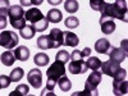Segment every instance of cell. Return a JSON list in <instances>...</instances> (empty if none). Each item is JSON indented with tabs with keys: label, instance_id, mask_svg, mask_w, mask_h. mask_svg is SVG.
Listing matches in <instances>:
<instances>
[{
	"label": "cell",
	"instance_id": "cell-1",
	"mask_svg": "<svg viewBox=\"0 0 128 96\" xmlns=\"http://www.w3.org/2000/svg\"><path fill=\"white\" fill-rule=\"evenodd\" d=\"M66 74V67L64 63L62 62H54L46 70V76H48V82H46V87L42 90L41 95H51L54 96V87L58 82V80Z\"/></svg>",
	"mask_w": 128,
	"mask_h": 96
},
{
	"label": "cell",
	"instance_id": "cell-2",
	"mask_svg": "<svg viewBox=\"0 0 128 96\" xmlns=\"http://www.w3.org/2000/svg\"><path fill=\"white\" fill-rule=\"evenodd\" d=\"M101 73L106 74L109 77H113L114 80H126L127 77V70L120 67V63H116L114 60H106L101 63Z\"/></svg>",
	"mask_w": 128,
	"mask_h": 96
},
{
	"label": "cell",
	"instance_id": "cell-3",
	"mask_svg": "<svg viewBox=\"0 0 128 96\" xmlns=\"http://www.w3.org/2000/svg\"><path fill=\"white\" fill-rule=\"evenodd\" d=\"M24 10L22 5H10L8 9V17L10 20V26L16 30H22L26 26Z\"/></svg>",
	"mask_w": 128,
	"mask_h": 96
},
{
	"label": "cell",
	"instance_id": "cell-4",
	"mask_svg": "<svg viewBox=\"0 0 128 96\" xmlns=\"http://www.w3.org/2000/svg\"><path fill=\"white\" fill-rule=\"evenodd\" d=\"M69 72L72 74H83L84 72H87V66L84 62V56L82 55L81 50H74L72 51V55L69 58Z\"/></svg>",
	"mask_w": 128,
	"mask_h": 96
},
{
	"label": "cell",
	"instance_id": "cell-5",
	"mask_svg": "<svg viewBox=\"0 0 128 96\" xmlns=\"http://www.w3.org/2000/svg\"><path fill=\"white\" fill-rule=\"evenodd\" d=\"M101 76H102L101 72L92 70V73L87 77L86 82H84V91L83 92H77L74 95H88V96H91V95H95V96L99 95L98 86L101 82Z\"/></svg>",
	"mask_w": 128,
	"mask_h": 96
},
{
	"label": "cell",
	"instance_id": "cell-6",
	"mask_svg": "<svg viewBox=\"0 0 128 96\" xmlns=\"http://www.w3.org/2000/svg\"><path fill=\"white\" fill-rule=\"evenodd\" d=\"M18 35L13 31H2L0 32V46L8 50H12L18 45Z\"/></svg>",
	"mask_w": 128,
	"mask_h": 96
},
{
	"label": "cell",
	"instance_id": "cell-7",
	"mask_svg": "<svg viewBox=\"0 0 128 96\" xmlns=\"http://www.w3.org/2000/svg\"><path fill=\"white\" fill-rule=\"evenodd\" d=\"M112 16L113 18H116L122 20V22L127 23V2L126 0H115V3H112Z\"/></svg>",
	"mask_w": 128,
	"mask_h": 96
},
{
	"label": "cell",
	"instance_id": "cell-8",
	"mask_svg": "<svg viewBox=\"0 0 128 96\" xmlns=\"http://www.w3.org/2000/svg\"><path fill=\"white\" fill-rule=\"evenodd\" d=\"M108 56L110 58V60H114L116 63H122L127 58V40H122L120 48L112 46L108 52Z\"/></svg>",
	"mask_w": 128,
	"mask_h": 96
},
{
	"label": "cell",
	"instance_id": "cell-9",
	"mask_svg": "<svg viewBox=\"0 0 128 96\" xmlns=\"http://www.w3.org/2000/svg\"><path fill=\"white\" fill-rule=\"evenodd\" d=\"M27 80L30 82V84L34 88H40L41 84H42V74H41V70L37 69V68H32L28 74H27Z\"/></svg>",
	"mask_w": 128,
	"mask_h": 96
},
{
	"label": "cell",
	"instance_id": "cell-10",
	"mask_svg": "<svg viewBox=\"0 0 128 96\" xmlns=\"http://www.w3.org/2000/svg\"><path fill=\"white\" fill-rule=\"evenodd\" d=\"M24 18H26V20H28L32 26H35V24H37L38 22H41L42 19H45L46 17H44V14L41 13L40 9H37V8H31V9H28L27 12L24 13Z\"/></svg>",
	"mask_w": 128,
	"mask_h": 96
},
{
	"label": "cell",
	"instance_id": "cell-11",
	"mask_svg": "<svg viewBox=\"0 0 128 96\" xmlns=\"http://www.w3.org/2000/svg\"><path fill=\"white\" fill-rule=\"evenodd\" d=\"M49 38L51 42V49H58L63 45V32L59 28H52L49 34Z\"/></svg>",
	"mask_w": 128,
	"mask_h": 96
},
{
	"label": "cell",
	"instance_id": "cell-12",
	"mask_svg": "<svg viewBox=\"0 0 128 96\" xmlns=\"http://www.w3.org/2000/svg\"><path fill=\"white\" fill-rule=\"evenodd\" d=\"M100 27H101L102 34L112 35L115 31L114 18H112V17H100Z\"/></svg>",
	"mask_w": 128,
	"mask_h": 96
},
{
	"label": "cell",
	"instance_id": "cell-13",
	"mask_svg": "<svg viewBox=\"0 0 128 96\" xmlns=\"http://www.w3.org/2000/svg\"><path fill=\"white\" fill-rule=\"evenodd\" d=\"M128 91V83L126 82V80H114L113 82V92L116 96L120 95H127Z\"/></svg>",
	"mask_w": 128,
	"mask_h": 96
},
{
	"label": "cell",
	"instance_id": "cell-14",
	"mask_svg": "<svg viewBox=\"0 0 128 96\" xmlns=\"http://www.w3.org/2000/svg\"><path fill=\"white\" fill-rule=\"evenodd\" d=\"M80 44V40H78V36L73 32H63V45L66 46H70V48H76L77 45Z\"/></svg>",
	"mask_w": 128,
	"mask_h": 96
},
{
	"label": "cell",
	"instance_id": "cell-15",
	"mask_svg": "<svg viewBox=\"0 0 128 96\" xmlns=\"http://www.w3.org/2000/svg\"><path fill=\"white\" fill-rule=\"evenodd\" d=\"M110 48H112V45H110L109 40H106V38H100L95 42V51H98L99 54L108 55Z\"/></svg>",
	"mask_w": 128,
	"mask_h": 96
},
{
	"label": "cell",
	"instance_id": "cell-16",
	"mask_svg": "<svg viewBox=\"0 0 128 96\" xmlns=\"http://www.w3.org/2000/svg\"><path fill=\"white\" fill-rule=\"evenodd\" d=\"M13 52H14L16 59L19 60V62H26V60H28V58H30V49H28L27 46H23V45L18 46Z\"/></svg>",
	"mask_w": 128,
	"mask_h": 96
},
{
	"label": "cell",
	"instance_id": "cell-17",
	"mask_svg": "<svg viewBox=\"0 0 128 96\" xmlns=\"http://www.w3.org/2000/svg\"><path fill=\"white\" fill-rule=\"evenodd\" d=\"M46 19H48V22H51V23H59L63 19V14H62V12L59 9L54 8V9H50L48 12Z\"/></svg>",
	"mask_w": 128,
	"mask_h": 96
},
{
	"label": "cell",
	"instance_id": "cell-18",
	"mask_svg": "<svg viewBox=\"0 0 128 96\" xmlns=\"http://www.w3.org/2000/svg\"><path fill=\"white\" fill-rule=\"evenodd\" d=\"M0 60L4 64L5 67H10L13 66L14 62H16V56H14V52L13 51H4L2 56H0Z\"/></svg>",
	"mask_w": 128,
	"mask_h": 96
},
{
	"label": "cell",
	"instance_id": "cell-19",
	"mask_svg": "<svg viewBox=\"0 0 128 96\" xmlns=\"http://www.w3.org/2000/svg\"><path fill=\"white\" fill-rule=\"evenodd\" d=\"M101 60L98 58V56H87V60H86V66H87V69H91V70H99L100 67H101Z\"/></svg>",
	"mask_w": 128,
	"mask_h": 96
},
{
	"label": "cell",
	"instance_id": "cell-20",
	"mask_svg": "<svg viewBox=\"0 0 128 96\" xmlns=\"http://www.w3.org/2000/svg\"><path fill=\"white\" fill-rule=\"evenodd\" d=\"M36 45L38 49L41 50H48V49H51V42H50V38H49V35H42L37 38V42Z\"/></svg>",
	"mask_w": 128,
	"mask_h": 96
},
{
	"label": "cell",
	"instance_id": "cell-21",
	"mask_svg": "<svg viewBox=\"0 0 128 96\" xmlns=\"http://www.w3.org/2000/svg\"><path fill=\"white\" fill-rule=\"evenodd\" d=\"M34 62L38 67H45V66H48V63L50 62V59H49V56L45 54V52H37V54L34 56Z\"/></svg>",
	"mask_w": 128,
	"mask_h": 96
},
{
	"label": "cell",
	"instance_id": "cell-22",
	"mask_svg": "<svg viewBox=\"0 0 128 96\" xmlns=\"http://www.w3.org/2000/svg\"><path fill=\"white\" fill-rule=\"evenodd\" d=\"M36 34V30L32 24H28V26H24L22 30H20V36H22L24 40H31L32 37L35 36Z\"/></svg>",
	"mask_w": 128,
	"mask_h": 96
},
{
	"label": "cell",
	"instance_id": "cell-23",
	"mask_svg": "<svg viewBox=\"0 0 128 96\" xmlns=\"http://www.w3.org/2000/svg\"><path fill=\"white\" fill-rule=\"evenodd\" d=\"M56 83L59 84V88H60L63 92H68V91L72 88V82L68 80V77H66V74H64V76H62V77L58 80Z\"/></svg>",
	"mask_w": 128,
	"mask_h": 96
},
{
	"label": "cell",
	"instance_id": "cell-24",
	"mask_svg": "<svg viewBox=\"0 0 128 96\" xmlns=\"http://www.w3.org/2000/svg\"><path fill=\"white\" fill-rule=\"evenodd\" d=\"M80 9V4L77 0H66L64 2V10H67L68 13H76Z\"/></svg>",
	"mask_w": 128,
	"mask_h": 96
},
{
	"label": "cell",
	"instance_id": "cell-25",
	"mask_svg": "<svg viewBox=\"0 0 128 96\" xmlns=\"http://www.w3.org/2000/svg\"><path fill=\"white\" fill-rule=\"evenodd\" d=\"M28 92H30L28 84L22 83V84H18L17 88H16L13 92H10V94H9V96H24V95H27Z\"/></svg>",
	"mask_w": 128,
	"mask_h": 96
},
{
	"label": "cell",
	"instance_id": "cell-26",
	"mask_svg": "<svg viewBox=\"0 0 128 96\" xmlns=\"http://www.w3.org/2000/svg\"><path fill=\"white\" fill-rule=\"evenodd\" d=\"M23 76H24V70L20 68V67H18V68H14L12 72H10V81L12 82H19L20 80L23 78Z\"/></svg>",
	"mask_w": 128,
	"mask_h": 96
},
{
	"label": "cell",
	"instance_id": "cell-27",
	"mask_svg": "<svg viewBox=\"0 0 128 96\" xmlns=\"http://www.w3.org/2000/svg\"><path fill=\"white\" fill-rule=\"evenodd\" d=\"M69 58H70V54H69L67 50H60V51L56 52V55H55V60L62 62L64 64L69 62Z\"/></svg>",
	"mask_w": 128,
	"mask_h": 96
},
{
	"label": "cell",
	"instance_id": "cell-28",
	"mask_svg": "<svg viewBox=\"0 0 128 96\" xmlns=\"http://www.w3.org/2000/svg\"><path fill=\"white\" fill-rule=\"evenodd\" d=\"M64 24L68 28H77L80 26V20L76 17H68L66 20H64Z\"/></svg>",
	"mask_w": 128,
	"mask_h": 96
},
{
	"label": "cell",
	"instance_id": "cell-29",
	"mask_svg": "<svg viewBox=\"0 0 128 96\" xmlns=\"http://www.w3.org/2000/svg\"><path fill=\"white\" fill-rule=\"evenodd\" d=\"M10 83H12V81H10L9 76H5V74H2V76H0V90L9 87Z\"/></svg>",
	"mask_w": 128,
	"mask_h": 96
},
{
	"label": "cell",
	"instance_id": "cell-30",
	"mask_svg": "<svg viewBox=\"0 0 128 96\" xmlns=\"http://www.w3.org/2000/svg\"><path fill=\"white\" fill-rule=\"evenodd\" d=\"M6 16H8V10H0V30H5L8 24Z\"/></svg>",
	"mask_w": 128,
	"mask_h": 96
},
{
	"label": "cell",
	"instance_id": "cell-31",
	"mask_svg": "<svg viewBox=\"0 0 128 96\" xmlns=\"http://www.w3.org/2000/svg\"><path fill=\"white\" fill-rule=\"evenodd\" d=\"M104 3H105V0H90V6L92 8V10L100 12V9H101Z\"/></svg>",
	"mask_w": 128,
	"mask_h": 96
},
{
	"label": "cell",
	"instance_id": "cell-32",
	"mask_svg": "<svg viewBox=\"0 0 128 96\" xmlns=\"http://www.w3.org/2000/svg\"><path fill=\"white\" fill-rule=\"evenodd\" d=\"M9 6V0H0V10H8Z\"/></svg>",
	"mask_w": 128,
	"mask_h": 96
},
{
	"label": "cell",
	"instance_id": "cell-33",
	"mask_svg": "<svg viewBox=\"0 0 128 96\" xmlns=\"http://www.w3.org/2000/svg\"><path fill=\"white\" fill-rule=\"evenodd\" d=\"M22 6H31V0H19Z\"/></svg>",
	"mask_w": 128,
	"mask_h": 96
},
{
	"label": "cell",
	"instance_id": "cell-34",
	"mask_svg": "<svg viewBox=\"0 0 128 96\" xmlns=\"http://www.w3.org/2000/svg\"><path fill=\"white\" fill-rule=\"evenodd\" d=\"M48 2L50 5H59V4H62L63 0H48Z\"/></svg>",
	"mask_w": 128,
	"mask_h": 96
},
{
	"label": "cell",
	"instance_id": "cell-35",
	"mask_svg": "<svg viewBox=\"0 0 128 96\" xmlns=\"http://www.w3.org/2000/svg\"><path fill=\"white\" fill-rule=\"evenodd\" d=\"M42 2H44V0H31V5L37 6V5H41V4H42Z\"/></svg>",
	"mask_w": 128,
	"mask_h": 96
}]
</instances>
